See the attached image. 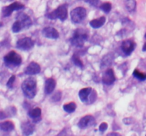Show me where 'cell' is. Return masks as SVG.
Returning <instances> with one entry per match:
<instances>
[{
    "label": "cell",
    "instance_id": "obj_2",
    "mask_svg": "<svg viewBox=\"0 0 146 136\" xmlns=\"http://www.w3.org/2000/svg\"><path fill=\"white\" fill-rule=\"evenodd\" d=\"M78 96L84 103L92 104L97 99V92L91 87L83 88L78 92Z\"/></svg>",
    "mask_w": 146,
    "mask_h": 136
},
{
    "label": "cell",
    "instance_id": "obj_6",
    "mask_svg": "<svg viewBox=\"0 0 146 136\" xmlns=\"http://www.w3.org/2000/svg\"><path fill=\"white\" fill-rule=\"evenodd\" d=\"M86 16V9L84 7H76L71 11V21L74 24H79Z\"/></svg>",
    "mask_w": 146,
    "mask_h": 136
},
{
    "label": "cell",
    "instance_id": "obj_36",
    "mask_svg": "<svg viewBox=\"0 0 146 136\" xmlns=\"http://www.w3.org/2000/svg\"><path fill=\"white\" fill-rule=\"evenodd\" d=\"M145 38H146V33H145Z\"/></svg>",
    "mask_w": 146,
    "mask_h": 136
},
{
    "label": "cell",
    "instance_id": "obj_30",
    "mask_svg": "<svg viewBox=\"0 0 146 136\" xmlns=\"http://www.w3.org/2000/svg\"><path fill=\"white\" fill-rule=\"evenodd\" d=\"M108 128V123H106V122H104V123H101L99 126V130L101 132H104L107 130Z\"/></svg>",
    "mask_w": 146,
    "mask_h": 136
},
{
    "label": "cell",
    "instance_id": "obj_24",
    "mask_svg": "<svg viewBox=\"0 0 146 136\" xmlns=\"http://www.w3.org/2000/svg\"><path fill=\"white\" fill-rule=\"evenodd\" d=\"M71 60H72L73 62H74L77 67H78L80 68H82V69L84 68V63H83L82 61L81 60V59L79 58L78 55H77L76 54H74V55H73Z\"/></svg>",
    "mask_w": 146,
    "mask_h": 136
},
{
    "label": "cell",
    "instance_id": "obj_28",
    "mask_svg": "<svg viewBox=\"0 0 146 136\" xmlns=\"http://www.w3.org/2000/svg\"><path fill=\"white\" fill-rule=\"evenodd\" d=\"M15 79H16L15 75H12V76L9 78V81L7 83V87L10 88V89H11V88L13 87V84H14V81H15Z\"/></svg>",
    "mask_w": 146,
    "mask_h": 136
},
{
    "label": "cell",
    "instance_id": "obj_7",
    "mask_svg": "<svg viewBox=\"0 0 146 136\" xmlns=\"http://www.w3.org/2000/svg\"><path fill=\"white\" fill-rule=\"evenodd\" d=\"M34 42L31 38L25 37L19 40L17 42V47L18 49L21 50H29L34 47Z\"/></svg>",
    "mask_w": 146,
    "mask_h": 136
},
{
    "label": "cell",
    "instance_id": "obj_8",
    "mask_svg": "<svg viewBox=\"0 0 146 136\" xmlns=\"http://www.w3.org/2000/svg\"><path fill=\"white\" fill-rule=\"evenodd\" d=\"M24 8V5L19 2H14L7 7H4L2 8V16L4 17H8L11 16L12 12L16 10H21Z\"/></svg>",
    "mask_w": 146,
    "mask_h": 136
},
{
    "label": "cell",
    "instance_id": "obj_32",
    "mask_svg": "<svg viewBox=\"0 0 146 136\" xmlns=\"http://www.w3.org/2000/svg\"><path fill=\"white\" fill-rule=\"evenodd\" d=\"M108 135H120L118 133H111L108 134Z\"/></svg>",
    "mask_w": 146,
    "mask_h": 136
},
{
    "label": "cell",
    "instance_id": "obj_12",
    "mask_svg": "<svg viewBox=\"0 0 146 136\" xmlns=\"http://www.w3.org/2000/svg\"><path fill=\"white\" fill-rule=\"evenodd\" d=\"M42 34L44 37L49 39H57L59 37V33L56 28L53 27H46L42 30Z\"/></svg>",
    "mask_w": 146,
    "mask_h": 136
},
{
    "label": "cell",
    "instance_id": "obj_20",
    "mask_svg": "<svg viewBox=\"0 0 146 136\" xmlns=\"http://www.w3.org/2000/svg\"><path fill=\"white\" fill-rule=\"evenodd\" d=\"M14 129V124L10 120L2 122L0 123V130L4 132H10Z\"/></svg>",
    "mask_w": 146,
    "mask_h": 136
},
{
    "label": "cell",
    "instance_id": "obj_21",
    "mask_svg": "<svg viewBox=\"0 0 146 136\" xmlns=\"http://www.w3.org/2000/svg\"><path fill=\"white\" fill-rule=\"evenodd\" d=\"M76 104L74 102H70L68 103H66L64 105L63 108H64V110L66 112H67L68 113H71L73 112H74L76 109Z\"/></svg>",
    "mask_w": 146,
    "mask_h": 136
},
{
    "label": "cell",
    "instance_id": "obj_3",
    "mask_svg": "<svg viewBox=\"0 0 146 136\" xmlns=\"http://www.w3.org/2000/svg\"><path fill=\"white\" fill-rule=\"evenodd\" d=\"M88 39V33L83 28H78L74 33L71 38V45L76 47H83L86 41Z\"/></svg>",
    "mask_w": 146,
    "mask_h": 136
},
{
    "label": "cell",
    "instance_id": "obj_23",
    "mask_svg": "<svg viewBox=\"0 0 146 136\" xmlns=\"http://www.w3.org/2000/svg\"><path fill=\"white\" fill-rule=\"evenodd\" d=\"M133 75L134 76V77L139 79L140 81H144L146 79V73H143V72H140L138 69H135L133 71Z\"/></svg>",
    "mask_w": 146,
    "mask_h": 136
},
{
    "label": "cell",
    "instance_id": "obj_26",
    "mask_svg": "<svg viewBox=\"0 0 146 136\" xmlns=\"http://www.w3.org/2000/svg\"><path fill=\"white\" fill-rule=\"evenodd\" d=\"M100 8H101V9L103 11L108 14V13H109L111 11V8H112V5H111V4L110 2H105L101 6Z\"/></svg>",
    "mask_w": 146,
    "mask_h": 136
},
{
    "label": "cell",
    "instance_id": "obj_15",
    "mask_svg": "<svg viewBox=\"0 0 146 136\" xmlns=\"http://www.w3.org/2000/svg\"><path fill=\"white\" fill-rule=\"evenodd\" d=\"M21 128L23 135H31L34 132L35 126H34V125L32 123L27 120V121H25L21 123Z\"/></svg>",
    "mask_w": 146,
    "mask_h": 136
},
{
    "label": "cell",
    "instance_id": "obj_5",
    "mask_svg": "<svg viewBox=\"0 0 146 136\" xmlns=\"http://www.w3.org/2000/svg\"><path fill=\"white\" fill-rule=\"evenodd\" d=\"M50 19H58L61 20V21H65L68 17V9H67V7L65 4L63 5H60L56 9L54 10L51 12L48 13L46 15Z\"/></svg>",
    "mask_w": 146,
    "mask_h": 136
},
{
    "label": "cell",
    "instance_id": "obj_29",
    "mask_svg": "<svg viewBox=\"0 0 146 136\" xmlns=\"http://www.w3.org/2000/svg\"><path fill=\"white\" fill-rule=\"evenodd\" d=\"M85 1L86 2L89 4L90 5L93 6V7H96V6L98 5L100 0H85Z\"/></svg>",
    "mask_w": 146,
    "mask_h": 136
},
{
    "label": "cell",
    "instance_id": "obj_13",
    "mask_svg": "<svg viewBox=\"0 0 146 136\" xmlns=\"http://www.w3.org/2000/svg\"><path fill=\"white\" fill-rule=\"evenodd\" d=\"M40 72H41V67L35 62H31L24 70V73L27 75H35L39 73Z\"/></svg>",
    "mask_w": 146,
    "mask_h": 136
},
{
    "label": "cell",
    "instance_id": "obj_4",
    "mask_svg": "<svg viewBox=\"0 0 146 136\" xmlns=\"http://www.w3.org/2000/svg\"><path fill=\"white\" fill-rule=\"evenodd\" d=\"M4 62L6 66L9 68H13L19 66L22 62V59L19 54L15 51L11 50L4 56Z\"/></svg>",
    "mask_w": 146,
    "mask_h": 136
},
{
    "label": "cell",
    "instance_id": "obj_22",
    "mask_svg": "<svg viewBox=\"0 0 146 136\" xmlns=\"http://www.w3.org/2000/svg\"><path fill=\"white\" fill-rule=\"evenodd\" d=\"M125 7L129 12H133L136 8V0H126Z\"/></svg>",
    "mask_w": 146,
    "mask_h": 136
},
{
    "label": "cell",
    "instance_id": "obj_10",
    "mask_svg": "<svg viewBox=\"0 0 146 136\" xmlns=\"http://www.w3.org/2000/svg\"><path fill=\"white\" fill-rule=\"evenodd\" d=\"M136 44L132 40H125L121 44V50L125 55L129 56L135 50Z\"/></svg>",
    "mask_w": 146,
    "mask_h": 136
},
{
    "label": "cell",
    "instance_id": "obj_27",
    "mask_svg": "<svg viewBox=\"0 0 146 136\" xmlns=\"http://www.w3.org/2000/svg\"><path fill=\"white\" fill-rule=\"evenodd\" d=\"M61 96H62V94H61V92H60V91H58V92H57L56 93H55L53 95V96L51 97V100L54 102L58 101H60V99H61Z\"/></svg>",
    "mask_w": 146,
    "mask_h": 136
},
{
    "label": "cell",
    "instance_id": "obj_19",
    "mask_svg": "<svg viewBox=\"0 0 146 136\" xmlns=\"http://www.w3.org/2000/svg\"><path fill=\"white\" fill-rule=\"evenodd\" d=\"M113 56L112 54H108L105 55L101 60V69L111 66L113 63Z\"/></svg>",
    "mask_w": 146,
    "mask_h": 136
},
{
    "label": "cell",
    "instance_id": "obj_35",
    "mask_svg": "<svg viewBox=\"0 0 146 136\" xmlns=\"http://www.w3.org/2000/svg\"><path fill=\"white\" fill-rule=\"evenodd\" d=\"M3 26V24H2V23H1V22H0V27H1V26Z\"/></svg>",
    "mask_w": 146,
    "mask_h": 136
},
{
    "label": "cell",
    "instance_id": "obj_9",
    "mask_svg": "<svg viewBox=\"0 0 146 136\" xmlns=\"http://www.w3.org/2000/svg\"><path fill=\"white\" fill-rule=\"evenodd\" d=\"M95 124L96 120L94 116L91 115H87L81 118V120L78 121V126L81 129H86L95 126Z\"/></svg>",
    "mask_w": 146,
    "mask_h": 136
},
{
    "label": "cell",
    "instance_id": "obj_1",
    "mask_svg": "<svg viewBox=\"0 0 146 136\" xmlns=\"http://www.w3.org/2000/svg\"><path fill=\"white\" fill-rule=\"evenodd\" d=\"M21 89L24 96L28 99H33L36 94V80L33 77L26 79L21 84Z\"/></svg>",
    "mask_w": 146,
    "mask_h": 136
},
{
    "label": "cell",
    "instance_id": "obj_17",
    "mask_svg": "<svg viewBox=\"0 0 146 136\" xmlns=\"http://www.w3.org/2000/svg\"><path fill=\"white\" fill-rule=\"evenodd\" d=\"M56 82L54 78H48L45 82V86H44V92L46 94H50L54 92L55 89Z\"/></svg>",
    "mask_w": 146,
    "mask_h": 136
},
{
    "label": "cell",
    "instance_id": "obj_34",
    "mask_svg": "<svg viewBox=\"0 0 146 136\" xmlns=\"http://www.w3.org/2000/svg\"><path fill=\"white\" fill-rule=\"evenodd\" d=\"M0 1H10V0H0Z\"/></svg>",
    "mask_w": 146,
    "mask_h": 136
},
{
    "label": "cell",
    "instance_id": "obj_33",
    "mask_svg": "<svg viewBox=\"0 0 146 136\" xmlns=\"http://www.w3.org/2000/svg\"><path fill=\"white\" fill-rule=\"evenodd\" d=\"M143 51H144V52L146 51V42L145 44H144L143 47Z\"/></svg>",
    "mask_w": 146,
    "mask_h": 136
},
{
    "label": "cell",
    "instance_id": "obj_11",
    "mask_svg": "<svg viewBox=\"0 0 146 136\" xmlns=\"http://www.w3.org/2000/svg\"><path fill=\"white\" fill-rule=\"evenodd\" d=\"M115 74H114L113 69L109 68V69H107L106 71L104 73V76L102 78V82L104 84L108 85H112L115 82Z\"/></svg>",
    "mask_w": 146,
    "mask_h": 136
},
{
    "label": "cell",
    "instance_id": "obj_14",
    "mask_svg": "<svg viewBox=\"0 0 146 136\" xmlns=\"http://www.w3.org/2000/svg\"><path fill=\"white\" fill-rule=\"evenodd\" d=\"M17 20H19L22 25L23 28H29L32 25V21L27 14L24 13H19L17 16Z\"/></svg>",
    "mask_w": 146,
    "mask_h": 136
},
{
    "label": "cell",
    "instance_id": "obj_25",
    "mask_svg": "<svg viewBox=\"0 0 146 136\" xmlns=\"http://www.w3.org/2000/svg\"><path fill=\"white\" fill-rule=\"evenodd\" d=\"M12 31L14 33H19L23 29L22 25L19 20H17L12 25Z\"/></svg>",
    "mask_w": 146,
    "mask_h": 136
},
{
    "label": "cell",
    "instance_id": "obj_18",
    "mask_svg": "<svg viewBox=\"0 0 146 136\" xmlns=\"http://www.w3.org/2000/svg\"><path fill=\"white\" fill-rule=\"evenodd\" d=\"M106 23V17L105 16H101L99 18H97V19H93L92 21H91L89 22L90 26L92 27L93 28H99L101 26L105 24Z\"/></svg>",
    "mask_w": 146,
    "mask_h": 136
},
{
    "label": "cell",
    "instance_id": "obj_31",
    "mask_svg": "<svg viewBox=\"0 0 146 136\" xmlns=\"http://www.w3.org/2000/svg\"><path fill=\"white\" fill-rule=\"evenodd\" d=\"M8 116L7 112L2 111V110H0V120H2V119L6 118Z\"/></svg>",
    "mask_w": 146,
    "mask_h": 136
},
{
    "label": "cell",
    "instance_id": "obj_16",
    "mask_svg": "<svg viewBox=\"0 0 146 136\" xmlns=\"http://www.w3.org/2000/svg\"><path fill=\"white\" fill-rule=\"evenodd\" d=\"M29 116L33 120L34 123H38L41 120V109L39 107H36L35 109H31L28 113Z\"/></svg>",
    "mask_w": 146,
    "mask_h": 136
}]
</instances>
